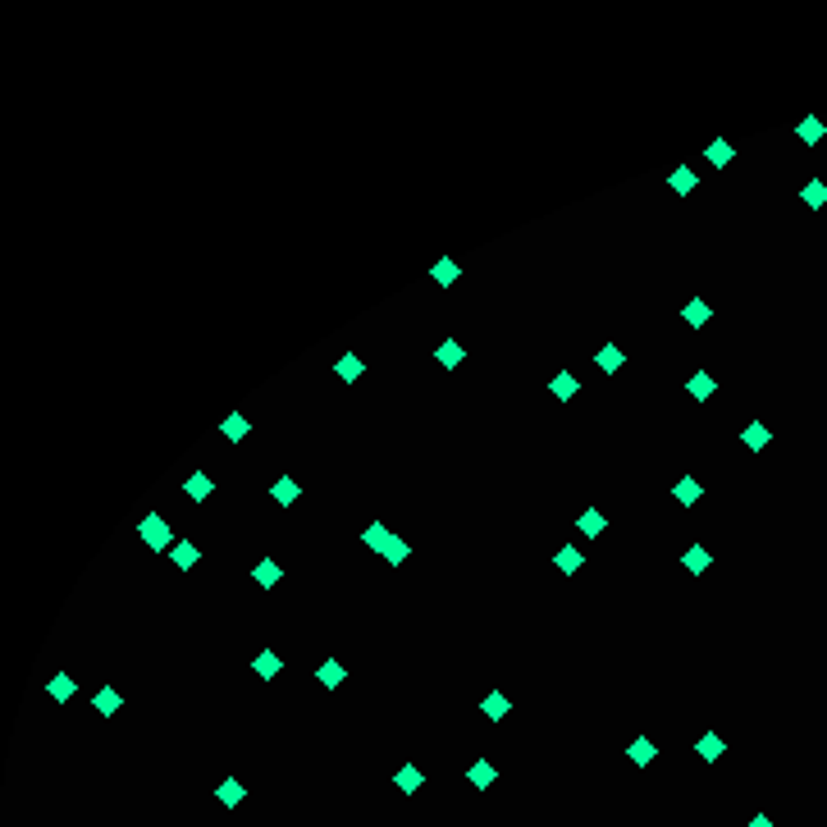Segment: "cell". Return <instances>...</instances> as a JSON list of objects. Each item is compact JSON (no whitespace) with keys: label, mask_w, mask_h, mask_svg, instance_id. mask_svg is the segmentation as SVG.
<instances>
[{"label":"cell","mask_w":827,"mask_h":827,"mask_svg":"<svg viewBox=\"0 0 827 827\" xmlns=\"http://www.w3.org/2000/svg\"><path fill=\"white\" fill-rule=\"evenodd\" d=\"M768 439H773V430H768L763 421H750V425H745V430H741V444H745V448H750V453L768 448Z\"/></svg>","instance_id":"cell-17"},{"label":"cell","mask_w":827,"mask_h":827,"mask_svg":"<svg viewBox=\"0 0 827 827\" xmlns=\"http://www.w3.org/2000/svg\"><path fill=\"white\" fill-rule=\"evenodd\" d=\"M576 530L581 535H603V530H608V517L590 508V512H581V517H576Z\"/></svg>","instance_id":"cell-28"},{"label":"cell","mask_w":827,"mask_h":827,"mask_svg":"<svg viewBox=\"0 0 827 827\" xmlns=\"http://www.w3.org/2000/svg\"><path fill=\"white\" fill-rule=\"evenodd\" d=\"M297 480H293V475H279V480L275 484H270V499H275L279 503V508H293V503H297Z\"/></svg>","instance_id":"cell-11"},{"label":"cell","mask_w":827,"mask_h":827,"mask_svg":"<svg viewBox=\"0 0 827 827\" xmlns=\"http://www.w3.org/2000/svg\"><path fill=\"white\" fill-rule=\"evenodd\" d=\"M626 754H631V763H636V768H649V763H654V754H658V745L649 741V736H636V741L626 745Z\"/></svg>","instance_id":"cell-16"},{"label":"cell","mask_w":827,"mask_h":827,"mask_svg":"<svg viewBox=\"0 0 827 827\" xmlns=\"http://www.w3.org/2000/svg\"><path fill=\"white\" fill-rule=\"evenodd\" d=\"M247 430H251V421L242 412H229L225 421H220V434H225L229 444H238V439H247Z\"/></svg>","instance_id":"cell-14"},{"label":"cell","mask_w":827,"mask_h":827,"mask_svg":"<svg viewBox=\"0 0 827 827\" xmlns=\"http://www.w3.org/2000/svg\"><path fill=\"white\" fill-rule=\"evenodd\" d=\"M681 316H686V325H690V329H704L708 320H713V311H708V302H704V297H690Z\"/></svg>","instance_id":"cell-19"},{"label":"cell","mask_w":827,"mask_h":827,"mask_svg":"<svg viewBox=\"0 0 827 827\" xmlns=\"http://www.w3.org/2000/svg\"><path fill=\"white\" fill-rule=\"evenodd\" d=\"M704 160H708V165H718V169H722V165H727V160H732V142H713V147H708V151H704Z\"/></svg>","instance_id":"cell-32"},{"label":"cell","mask_w":827,"mask_h":827,"mask_svg":"<svg viewBox=\"0 0 827 827\" xmlns=\"http://www.w3.org/2000/svg\"><path fill=\"white\" fill-rule=\"evenodd\" d=\"M466 782H471V786H480V791H484V786H494V782H499V768H494V763H484V758H480V763H471V768H466Z\"/></svg>","instance_id":"cell-23"},{"label":"cell","mask_w":827,"mask_h":827,"mask_svg":"<svg viewBox=\"0 0 827 827\" xmlns=\"http://www.w3.org/2000/svg\"><path fill=\"white\" fill-rule=\"evenodd\" d=\"M362 371H366V362H362L357 352H343V357L334 362V375L343 379V384H357V379H362Z\"/></svg>","instance_id":"cell-9"},{"label":"cell","mask_w":827,"mask_h":827,"mask_svg":"<svg viewBox=\"0 0 827 827\" xmlns=\"http://www.w3.org/2000/svg\"><path fill=\"white\" fill-rule=\"evenodd\" d=\"M508 708L512 704H508V695H503V690H489V695L480 699V713L489 718V722H503V718H508Z\"/></svg>","instance_id":"cell-12"},{"label":"cell","mask_w":827,"mask_h":827,"mask_svg":"<svg viewBox=\"0 0 827 827\" xmlns=\"http://www.w3.org/2000/svg\"><path fill=\"white\" fill-rule=\"evenodd\" d=\"M393 782H398V791H407V795H412V791H421V786H425V773L407 763V768H398V777H393Z\"/></svg>","instance_id":"cell-25"},{"label":"cell","mask_w":827,"mask_h":827,"mask_svg":"<svg viewBox=\"0 0 827 827\" xmlns=\"http://www.w3.org/2000/svg\"><path fill=\"white\" fill-rule=\"evenodd\" d=\"M279 576H284V571H279V562H275V558H261V562H256V567H251V581H256V585H261V590H270V585H279Z\"/></svg>","instance_id":"cell-20"},{"label":"cell","mask_w":827,"mask_h":827,"mask_svg":"<svg viewBox=\"0 0 827 827\" xmlns=\"http://www.w3.org/2000/svg\"><path fill=\"white\" fill-rule=\"evenodd\" d=\"M242 795H247V791H242V782H238V777H229V782H220L215 800L225 804V809H233V804H242Z\"/></svg>","instance_id":"cell-26"},{"label":"cell","mask_w":827,"mask_h":827,"mask_svg":"<svg viewBox=\"0 0 827 827\" xmlns=\"http://www.w3.org/2000/svg\"><path fill=\"white\" fill-rule=\"evenodd\" d=\"M695 183H699V169H690V165H672V169H667V188H672L677 197L695 192Z\"/></svg>","instance_id":"cell-2"},{"label":"cell","mask_w":827,"mask_h":827,"mask_svg":"<svg viewBox=\"0 0 827 827\" xmlns=\"http://www.w3.org/2000/svg\"><path fill=\"white\" fill-rule=\"evenodd\" d=\"M699 494H704V489H699V480H695V475H681V480L672 484V499L681 503V508H695V503H699Z\"/></svg>","instance_id":"cell-13"},{"label":"cell","mask_w":827,"mask_h":827,"mask_svg":"<svg viewBox=\"0 0 827 827\" xmlns=\"http://www.w3.org/2000/svg\"><path fill=\"white\" fill-rule=\"evenodd\" d=\"M722 750H727V745H722V736H718V732H704V736L695 741V754L704 758V763H718V758H722Z\"/></svg>","instance_id":"cell-15"},{"label":"cell","mask_w":827,"mask_h":827,"mask_svg":"<svg viewBox=\"0 0 827 827\" xmlns=\"http://www.w3.org/2000/svg\"><path fill=\"white\" fill-rule=\"evenodd\" d=\"M686 393H690V398H695V403H708V398H713V393H718V379H713V375H708V371H695V375H690V379H686Z\"/></svg>","instance_id":"cell-8"},{"label":"cell","mask_w":827,"mask_h":827,"mask_svg":"<svg viewBox=\"0 0 827 827\" xmlns=\"http://www.w3.org/2000/svg\"><path fill=\"white\" fill-rule=\"evenodd\" d=\"M750 827H773V819H768V814H754V819H750Z\"/></svg>","instance_id":"cell-35"},{"label":"cell","mask_w":827,"mask_h":827,"mask_svg":"<svg viewBox=\"0 0 827 827\" xmlns=\"http://www.w3.org/2000/svg\"><path fill=\"white\" fill-rule=\"evenodd\" d=\"M595 366H599V371H603V375H617V371H621V366H626V352H621V347H617V343H603V347H599V352H595Z\"/></svg>","instance_id":"cell-7"},{"label":"cell","mask_w":827,"mask_h":827,"mask_svg":"<svg viewBox=\"0 0 827 827\" xmlns=\"http://www.w3.org/2000/svg\"><path fill=\"white\" fill-rule=\"evenodd\" d=\"M174 562H179V567H197L201 549H197V544H188V540H179V544H174Z\"/></svg>","instance_id":"cell-29"},{"label":"cell","mask_w":827,"mask_h":827,"mask_svg":"<svg viewBox=\"0 0 827 827\" xmlns=\"http://www.w3.org/2000/svg\"><path fill=\"white\" fill-rule=\"evenodd\" d=\"M800 197H804V201H809V206H814V210H819V206H823V201H827V183H819V179H814V183H804V192H800Z\"/></svg>","instance_id":"cell-33"},{"label":"cell","mask_w":827,"mask_h":827,"mask_svg":"<svg viewBox=\"0 0 827 827\" xmlns=\"http://www.w3.org/2000/svg\"><path fill=\"white\" fill-rule=\"evenodd\" d=\"M138 535H142V544H147V549H155V553L174 544V530H169V521H165L160 512H147V517L138 521Z\"/></svg>","instance_id":"cell-1"},{"label":"cell","mask_w":827,"mask_h":827,"mask_svg":"<svg viewBox=\"0 0 827 827\" xmlns=\"http://www.w3.org/2000/svg\"><path fill=\"white\" fill-rule=\"evenodd\" d=\"M576 375H571V371H558V375H553V384H549V393L553 398H558V403H571V398H576Z\"/></svg>","instance_id":"cell-22"},{"label":"cell","mask_w":827,"mask_h":827,"mask_svg":"<svg viewBox=\"0 0 827 827\" xmlns=\"http://www.w3.org/2000/svg\"><path fill=\"white\" fill-rule=\"evenodd\" d=\"M251 667H256V677H279V672H284V658H279V654H270V649H266V654H256V658H251Z\"/></svg>","instance_id":"cell-24"},{"label":"cell","mask_w":827,"mask_h":827,"mask_svg":"<svg viewBox=\"0 0 827 827\" xmlns=\"http://www.w3.org/2000/svg\"><path fill=\"white\" fill-rule=\"evenodd\" d=\"M681 567H686V571H690V576H704V571H708V567H713V553H708V549H704V544H690V549H686V553H681Z\"/></svg>","instance_id":"cell-4"},{"label":"cell","mask_w":827,"mask_h":827,"mask_svg":"<svg viewBox=\"0 0 827 827\" xmlns=\"http://www.w3.org/2000/svg\"><path fill=\"white\" fill-rule=\"evenodd\" d=\"M457 275H462V266H457V261H439V266L430 270V279H434V284H444V288L457 284Z\"/></svg>","instance_id":"cell-30"},{"label":"cell","mask_w":827,"mask_h":827,"mask_svg":"<svg viewBox=\"0 0 827 827\" xmlns=\"http://www.w3.org/2000/svg\"><path fill=\"white\" fill-rule=\"evenodd\" d=\"M183 494H188V499H192V503H206V499H210V494H215V480H210V475H206V471H192V475H188V480H183Z\"/></svg>","instance_id":"cell-5"},{"label":"cell","mask_w":827,"mask_h":827,"mask_svg":"<svg viewBox=\"0 0 827 827\" xmlns=\"http://www.w3.org/2000/svg\"><path fill=\"white\" fill-rule=\"evenodd\" d=\"M46 695H51L55 704H69V699L78 695V681H73L69 672H55L51 681H46Z\"/></svg>","instance_id":"cell-6"},{"label":"cell","mask_w":827,"mask_h":827,"mask_svg":"<svg viewBox=\"0 0 827 827\" xmlns=\"http://www.w3.org/2000/svg\"><path fill=\"white\" fill-rule=\"evenodd\" d=\"M462 343H457V338H444V343L439 347H434V362H439L444 366V371H453V366H462Z\"/></svg>","instance_id":"cell-21"},{"label":"cell","mask_w":827,"mask_h":827,"mask_svg":"<svg viewBox=\"0 0 827 827\" xmlns=\"http://www.w3.org/2000/svg\"><path fill=\"white\" fill-rule=\"evenodd\" d=\"M795 133H800V142H809V147H814V142H823V119H800V124H795Z\"/></svg>","instance_id":"cell-31"},{"label":"cell","mask_w":827,"mask_h":827,"mask_svg":"<svg viewBox=\"0 0 827 827\" xmlns=\"http://www.w3.org/2000/svg\"><path fill=\"white\" fill-rule=\"evenodd\" d=\"M119 704H124V699L114 695L110 686H101V690L92 695V708H96V713H105V718H110V713H119Z\"/></svg>","instance_id":"cell-27"},{"label":"cell","mask_w":827,"mask_h":827,"mask_svg":"<svg viewBox=\"0 0 827 827\" xmlns=\"http://www.w3.org/2000/svg\"><path fill=\"white\" fill-rule=\"evenodd\" d=\"M407 553H412V549H407V540H393V544H388V553H384V562H388V567H398V562H407Z\"/></svg>","instance_id":"cell-34"},{"label":"cell","mask_w":827,"mask_h":827,"mask_svg":"<svg viewBox=\"0 0 827 827\" xmlns=\"http://www.w3.org/2000/svg\"><path fill=\"white\" fill-rule=\"evenodd\" d=\"M316 681H320L325 690H338V681H347V667L338 663V658H325V663L316 667Z\"/></svg>","instance_id":"cell-10"},{"label":"cell","mask_w":827,"mask_h":827,"mask_svg":"<svg viewBox=\"0 0 827 827\" xmlns=\"http://www.w3.org/2000/svg\"><path fill=\"white\" fill-rule=\"evenodd\" d=\"M553 567H558V571H562V576H576V571H581V567H585V553H581V549H576V544H562V549H558V553H553Z\"/></svg>","instance_id":"cell-3"},{"label":"cell","mask_w":827,"mask_h":827,"mask_svg":"<svg viewBox=\"0 0 827 827\" xmlns=\"http://www.w3.org/2000/svg\"><path fill=\"white\" fill-rule=\"evenodd\" d=\"M393 540H398V535H388L384 521L366 526V535H362V544H366V549H375V553H388V544H393Z\"/></svg>","instance_id":"cell-18"}]
</instances>
